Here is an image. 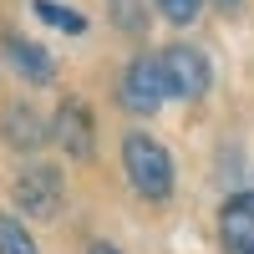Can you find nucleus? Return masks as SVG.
I'll return each mask as SVG.
<instances>
[{
  "label": "nucleus",
  "mask_w": 254,
  "mask_h": 254,
  "mask_svg": "<svg viewBox=\"0 0 254 254\" xmlns=\"http://www.w3.org/2000/svg\"><path fill=\"white\" fill-rule=\"evenodd\" d=\"M122 168H127V178H132V188L142 198L163 203L168 193H173V153H168L158 137L127 132L122 137Z\"/></svg>",
  "instance_id": "nucleus-1"
},
{
  "label": "nucleus",
  "mask_w": 254,
  "mask_h": 254,
  "mask_svg": "<svg viewBox=\"0 0 254 254\" xmlns=\"http://www.w3.org/2000/svg\"><path fill=\"white\" fill-rule=\"evenodd\" d=\"M10 193H15V203L26 208L31 219H56L61 198H66V178H61V168L36 163V168H26V173L10 183Z\"/></svg>",
  "instance_id": "nucleus-2"
},
{
  "label": "nucleus",
  "mask_w": 254,
  "mask_h": 254,
  "mask_svg": "<svg viewBox=\"0 0 254 254\" xmlns=\"http://www.w3.org/2000/svg\"><path fill=\"white\" fill-rule=\"evenodd\" d=\"M117 97H122V107H127V112H137V117L158 112V107H163V97H168L163 61H158V56H137V61H127Z\"/></svg>",
  "instance_id": "nucleus-3"
},
{
  "label": "nucleus",
  "mask_w": 254,
  "mask_h": 254,
  "mask_svg": "<svg viewBox=\"0 0 254 254\" xmlns=\"http://www.w3.org/2000/svg\"><path fill=\"white\" fill-rule=\"evenodd\" d=\"M163 61V76H168V97H183V102H198L208 92V81H214V71H208V56L198 46H168L158 51Z\"/></svg>",
  "instance_id": "nucleus-4"
},
{
  "label": "nucleus",
  "mask_w": 254,
  "mask_h": 254,
  "mask_svg": "<svg viewBox=\"0 0 254 254\" xmlns=\"http://www.w3.org/2000/svg\"><path fill=\"white\" fill-rule=\"evenodd\" d=\"M51 137L61 142V153H66V158H76V163H87L92 158V112L87 107H81V102H61V112H56V122H51Z\"/></svg>",
  "instance_id": "nucleus-5"
},
{
  "label": "nucleus",
  "mask_w": 254,
  "mask_h": 254,
  "mask_svg": "<svg viewBox=\"0 0 254 254\" xmlns=\"http://www.w3.org/2000/svg\"><path fill=\"white\" fill-rule=\"evenodd\" d=\"M219 239L229 254H254V188L219 208Z\"/></svg>",
  "instance_id": "nucleus-6"
},
{
  "label": "nucleus",
  "mask_w": 254,
  "mask_h": 254,
  "mask_svg": "<svg viewBox=\"0 0 254 254\" xmlns=\"http://www.w3.org/2000/svg\"><path fill=\"white\" fill-rule=\"evenodd\" d=\"M0 51H5V61H10V71H20L26 81H36V87H46V81L56 76V61H51V51L46 46H36V41H26V36H5L0 41Z\"/></svg>",
  "instance_id": "nucleus-7"
},
{
  "label": "nucleus",
  "mask_w": 254,
  "mask_h": 254,
  "mask_svg": "<svg viewBox=\"0 0 254 254\" xmlns=\"http://www.w3.org/2000/svg\"><path fill=\"white\" fill-rule=\"evenodd\" d=\"M46 137H51V132H46V122L36 117L31 102H15V107L5 112V142H10V147H26V153H31V147H41Z\"/></svg>",
  "instance_id": "nucleus-8"
},
{
  "label": "nucleus",
  "mask_w": 254,
  "mask_h": 254,
  "mask_svg": "<svg viewBox=\"0 0 254 254\" xmlns=\"http://www.w3.org/2000/svg\"><path fill=\"white\" fill-rule=\"evenodd\" d=\"M31 10L46 20V26L66 31V36H81V31H87V15H81V10H71V5H56V0H31Z\"/></svg>",
  "instance_id": "nucleus-9"
},
{
  "label": "nucleus",
  "mask_w": 254,
  "mask_h": 254,
  "mask_svg": "<svg viewBox=\"0 0 254 254\" xmlns=\"http://www.w3.org/2000/svg\"><path fill=\"white\" fill-rule=\"evenodd\" d=\"M0 254H36V239L15 214H0Z\"/></svg>",
  "instance_id": "nucleus-10"
},
{
  "label": "nucleus",
  "mask_w": 254,
  "mask_h": 254,
  "mask_svg": "<svg viewBox=\"0 0 254 254\" xmlns=\"http://www.w3.org/2000/svg\"><path fill=\"white\" fill-rule=\"evenodd\" d=\"M112 5V26H122V31H142L147 26V15H142V0H107Z\"/></svg>",
  "instance_id": "nucleus-11"
},
{
  "label": "nucleus",
  "mask_w": 254,
  "mask_h": 254,
  "mask_svg": "<svg viewBox=\"0 0 254 254\" xmlns=\"http://www.w3.org/2000/svg\"><path fill=\"white\" fill-rule=\"evenodd\" d=\"M198 5H203V0H158L163 20H173V26H188V20H198Z\"/></svg>",
  "instance_id": "nucleus-12"
},
{
  "label": "nucleus",
  "mask_w": 254,
  "mask_h": 254,
  "mask_svg": "<svg viewBox=\"0 0 254 254\" xmlns=\"http://www.w3.org/2000/svg\"><path fill=\"white\" fill-rule=\"evenodd\" d=\"M87 254H122V249H117V244H92Z\"/></svg>",
  "instance_id": "nucleus-13"
},
{
  "label": "nucleus",
  "mask_w": 254,
  "mask_h": 254,
  "mask_svg": "<svg viewBox=\"0 0 254 254\" xmlns=\"http://www.w3.org/2000/svg\"><path fill=\"white\" fill-rule=\"evenodd\" d=\"M214 5H219V10H239V0H214Z\"/></svg>",
  "instance_id": "nucleus-14"
}]
</instances>
